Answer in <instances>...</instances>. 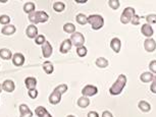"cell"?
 <instances>
[{
  "label": "cell",
  "instance_id": "cell-1",
  "mask_svg": "<svg viewBox=\"0 0 156 117\" xmlns=\"http://www.w3.org/2000/svg\"><path fill=\"white\" fill-rule=\"evenodd\" d=\"M126 84V77L125 74H119L117 80L115 81V83L110 87L109 93L113 96L119 95L122 92V90L125 89Z\"/></svg>",
  "mask_w": 156,
  "mask_h": 117
},
{
  "label": "cell",
  "instance_id": "cell-2",
  "mask_svg": "<svg viewBox=\"0 0 156 117\" xmlns=\"http://www.w3.org/2000/svg\"><path fill=\"white\" fill-rule=\"evenodd\" d=\"M49 19V15L47 14V12L43 10L40 11H34L29 14V20L32 22V25L36 26L37 23H43L46 22Z\"/></svg>",
  "mask_w": 156,
  "mask_h": 117
},
{
  "label": "cell",
  "instance_id": "cell-3",
  "mask_svg": "<svg viewBox=\"0 0 156 117\" xmlns=\"http://www.w3.org/2000/svg\"><path fill=\"white\" fill-rule=\"evenodd\" d=\"M88 23H90L93 30H100L104 26V19L100 14H91L88 16Z\"/></svg>",
  "mask_w": 156,
  "mask_h": 117
},
{
  "label": "cell",
  "instance_id": "cell-4",
  "mask_svg": "<svg viewBox=\"0 0 156 117\" xmlns=\"http://www.w3.org/2000/svg\"><path fill=\"white\" fill-rule=\"evenodd\" d=\"M135 14H136V11H135L133 7H126L122 11V15H120V22L123 23V25L131 22Z\"/></svg>",
  "mask_w": 156,
  "mask_h": 117
},
{
  "label": "cell",
  "instance_id": "cell-5",
  "mask_svg": "<svg viewBox=\"0 0 156 117\" xmlns=\"http://www.w3.org/2000/svg\"><path fill=\"white\" fill-rule=\"evenodd\" d=\"M70 42L73 46H76V48L80 46H84V43H85V37L84 35L82 33H79V32H76L73 33L72 36L69 38Z\"/></svg>",
  "mask_w": 156,
  "mask_h": 117
},
{
  "label": "cell",
  "instance_id": "cell-6",
  "mask_svg": "<svg viewBox=\"0 0 156 117\" xmlns=\"http://www.w3.org/2000/svg\"><path fill=\"white\" fill-rule=\"evenodd\" d=\"M97 93H98V88L96 86H93V84H87V86H85L83 88V90H82V96L87 97V98L93 97Z\"/></svg>",
  "mask_w": 156,
  "mask_h": 117
},
{
  "label": "cell",
  "instance_id": "cell-7",
  "mask_svg": "<svg viewBox=\"0 0 156 117\" xmlns=\"http://www.w3.org/2000/svg\"><path fill=\"white\" fill-rule=\"evenodd\" d=\"M144 49L151 53V52H154L156 49V42L155 40H153L152 38H149V39H146L144 41Z\"/></svg>",
  "mask_w": 156,
  "mask_h": 117
},
{
  "label": "cell",
  "instance_id": "cell-8",
  "mask_svg": "<svg viewBox=\"0 0 156 117\" xmlns=\"http://www.w3.org/2000/svg\"><path fill=\"white\" fill-rule=\"evenodd\" d=\"M12 63L14 66L16 67H20V66H23V63H25V56L22 54V53H14L12 55Z\"/></svg>",
  "mask_w": 156,
  "mask_h": 117
},
{
  "label": "cell",
  "instance_id": "cell-9",
  "mask_svg": "<svg viewBox=\"0 0 156 117\" xmlns=\"http://www.w3.org/2000/svg\"><path fill=\"white\" fill-rule=\"evenodd\" d=\"M19 110L20 117H33V112L27 104H20Z\"/></svg>",
  "mask_w": 156,
  "mask_h": 117
},
{
  "label": "cell",
  "instance_id": "cell-10",
  "mask_svg": "<svg viewBox=\"0 0 156 117\" xmlns=\"http://www.w3.org/2000/svg\"><path fill=\"white\" fill-rule=\"evenodd\" d=\"M52 52H53V49H52V46L48 41H46L45 43L42 45V54L44 58H49L52 55Z\"/></svg>",
  "mask_w": 156,
  "mask_h": 117
},
{
  "label": "cell",
  "instance_id": "cell-11",
  "mask_svg": "<svg viewBox=\"0 0 156 117\" xmlns=\"http://www.w3.org/2000/svg\"><path fill=\"white\" fill-rule=\"evenodd\" d=\"M26 35L30 39H35L38 36V28L35 25L31 23L30 26H28L27 30H26Z\"/></svg>",
  "mask_w": 156,
  "mask_h": 117
},
{
  "label": "cell",
  "instance_id": "cell-12",
  "mask_svg": "<svg viewBox=\"0 0 156 117\" xmlns=\"http://www.w3.org/2000/svg\"><path fill=\"white\" fill-rule=\"evenodd\" d=\"M72 47H73V44L70 42L69 39L63 40L62 43L60 44V48H59L60 53H62V54L67 53V52H69V50L72 49Z\"/></svg>",
  "mask_w": 156,
  "mask_h": 117
},
{
  "label": "cell",
  "instance_id": "cell-13",
  "mask_svg": "<svg viewBox=\"0 0 156 117\" xmlns=\"http://www.w3.org/2000/svg\"><path fill=\"white\" fill-rule=\"evenodd\" d=\"M14 89H16V84L11 80H5L2 84V90L7 93H12Z\"/></svg>",
  "mask_w": 156,
  "mask_h": 117
},
{
  "label": "cell",
  "instance_id": "cell-14",
  "mask_svg": "<svg viewBox=\"0 0 156 117\" xmlns=\"http://www.w3.org/2000/svg\"><path fill=\"white\" fill-rule=\"evenodd\" d=\"M141 32H142V34L144 36L147 37V39L151 38L153 36V34H154V31H153L152 27L150 25H148V23H144L142 26V28H141Z\"/></svg>",
  "mask_w": 156,
  "mask_h": 117
},
{
  "label": "cell",
  "instance_id": "cell-15",
  "mask_svg": "<svg viewBox=\"0 0 156 117\" xmlns=\"http://www.w3.org/2000/svg\"><path fill=\"white\" fill-rule=\"evenodd\" d=\"M110 48L112 49L114 53H119L120 49H122V42L119 38H113L110 41Z\"/></svg>",
  "mask_w": 156,
  "mask_h": 117
},
{
  "label": "cell",
  "instance_id": "cell-16",
  "mask_svg": "<svg viewBox=\"0 0 156 117\" xmlns=\"http://www.w3.org/2000/svg\"><path fill=\"white\" fill-rule=\"evenodd\" d=\"M61 101V95L57 92H52L49 96V103L52 105H57L59 104Z\"/></svg>",
  "mask_w": 156,
  "mask_h": 117
},
{
  "label": "cell",
  "instance_id": "cell-17",
  "mask_svg": "<svg viewBox=\"0 0 156 117\" xmlns=\"http://www.w3.org/2000/svg\"><path fill=\"white\" fill-rule=\"evenodd\" d=\"M35 114L38 117H52V115L50 114L45 107L43 106H38L36 109H35Z\"/></svg>",
  "mask_w": 156,
  "mask_h": 117
},
{
  "label": "cell",
  "instance_id": "cell-18",
  "mask_svg": "<svg viewBox=\"0 0 156 117\" xmlns=\"http://www.w3.org/2000/svg\"><path fill=\"white\" fill-rule=\"evenodd\" d=\"M25 84H26V88H27L29 91L36 89L37 80L33 77H26V80H25Z\"/></svg>",
  "mask_w": 156,
  "mask_h": 117
},
{
  "label": "cell",
  "instance_id": "cell-19",
  "mask_svg": "<svg viewBox=\"0 0 156 117\" xmlns=\"http://www.w3.org/2000/svg\"><path fill=\"white\" fill-rule=\"evenodd\" d=\"M16 32V29L13 25H7L3 26V28L1 29V33L5 35V36H11Z\"/></svg>",
  "mask_w": 156,
  "mask_h": 117
},
{
  "label": "cell",
  "instance_id": "cell-20",
  "mask_svg": "<svg viewBox=\"0 0 156 117\" xmlns=\"http://www.w3.org/2000/svg\"><path fill=\"white\" fill-rule=\"evenodd\" d=\"M0 58H2L3 60H9L12 58V53H11L9 49L2 48L0 49Z\"/></svg>",
  "mask_w": 156,
  "mask_h": 117
},
{
  "label": "cell",
  "instance_id": "cell-21",
  "mask_svg": "<svg viewBox=\"0 0 156 117\" xmlns=\"http://www.w3.org/2000/svg\"><path fill=\"white\" fill-rule=\"evenodd\" d=\"M153 78H154V75L151 72H143L142 74L140 75V80L141 81H143V83H150V81H153Z\"/></svg>",
  "mask_w": 156,
  "mask_h": 117
},
{
  "label": "cell",
  "instance_id": "cell-22",
  "mask_svg": "<svg viewBox=\"0 0 156 117\" xmlns=\"http://www.w3.org/2000/svg\"><path fill=\"white\" fill-rule=\"evenodd\" d=\"M138 107H139V109L144 113H148L149 111L151 110V105L146 101H140L139 104H138Z\"/></svg>",
  "mask_w": 156,
  "mask_h": 117
},
{
  "label": "cell",
  "instance_id": "cell-23",
  "mask_svg": "<svg viewBox=\"0 0 156 117\" xmlns=\"http://www.w3.org/2000/svg\"><path fill=\"white\" fill-rule=\"evenodd\" d=\"M95 64L99 67V68H105V67H107V66H108V64H109V62H108V60L106 59V58H104V57H99V58H97V59H96Z\"/></svg>",
  "mask_w": 156,
  "mask_h": 117
},
{
  "label": "cell",
  "instance_id": "cell-24",
  "mask_svg": "<svg viewBox=\"0 0 156 117\" xmlns=\"http://www.w3.org/2000/svg\"><path fill=\"white\" fill-rule=\"evenodd\" d=\"M76 103H78V106L80 108H87L90 105V100H89V98L82 96L81 98L78 99V102H76Z\"/></svg>",
  "mask_w": 156,
  "mask_h": 117
},
{
  "label": "cell",
  "instance_id": "cell-25",
  "mask_svg": "<svg viewBox=\"0 0 156 117\" xmlns=\"http://www.w3.org/2000/svg\"><path fill=\"white\" fill-rule=\"evenodd\" d=\"M42 67H43L44 71H45L47 74H51L52 72L54 71L53 64L50 62V61H45V62L42 64Z\"/></svg>",
  "mask_w": 156,
  "mask_h": 117
},
{
  "label": "cell",
  "instance_id": "cell-26",
  "mask_svg": "<svg viewBox=\"0 0 156 117\" xmlns=\"http://www.w3.org/2000/svg\"><path fill=\"white\" fill-rule=\"evenodd\" d=\"M35 8H36V5L33 2H27V3H25V5H23V11L28 14L34 12Z\"/></svg>",
  "mask_w": 156,
  "mask_h": 117
},
{
  "label": "cell",
  "instance_id": "cell-27",
  "mask_svg": "<svg viewBox=\"0 0 156 117\" xmlns=\"http://www.w3.org/2000/svg\"><path fill=\"white\" fill-rule=\"evenodd\" d=\"M76 20L79 25L81 26H85L86 23H88V16L85 15L84 13H79L78 15L76 16Z\"/></svg>",
  "mask_w": 156,
  "mask_h": 117
},
{
  "label": "cell",
  "instance_id": "cell-28",
  "mask_svg": "<svg viewBox=\"0 0 156 117\" xmlns=\"http://www.w3.org/2000/svg\"><path fill=\"white\" fill-rule=\"evenodd\" d=\"M63 31L67 34L73 35V33H76V27H75V25L72 22H66V25L63 26Z\"/></svg>",
  "mask_w": 156,
  "mask_h": 117
},
{
  "label": "cell",
  "instance_id": "cell-29",
  "mask_svg": "<svg viewBox=\"0 0 156 117\" xmlns=\"http://www.w3.org/2000/svg\"><path fill=\"white\" fill-rule=\"evenodd\" d=\"M53 9L56 11V12H62V11L66 9V4L61 1H56V2H54V4H53Z\"/></svg>",
  "mask_w": 156,
  "mask_h": 117
},
{
  "label": "cell",
  "instance_id": "cell-30",
  "mask_svg": "<svg viewBox=\"0 0 156 117\" xmlns=\"http://www.w3.org/2000/svg\"><path fill=\"white\" fill-rule=\"evenodd\" d=\"M87 53H88V50L85 46H80L76 48V54H78V56L85 57L87 55Z\"/></svg>",
  "mask_w": 156,
  "mask_h": 117
},
{
  "label": "cell",
  "instance_id": "cell-31",
  "mask_svg": "<svg viewBox=\"0 0 156 117\" xmlns=\"http://www.w3.org/2000/svg\"><path fill=\"white\" fill-rule=\"evenodd\" d=\"M53 91H54V92L59 93L60 95H62V94H64V93H66V91H67V84H59V86H57Z\"/></svg>",
  "mask_w": 156,
  "mask_h": 117
},
{
  "label": "cell",
  "instance_id": "cell-32",
  "mask_svg": "<svg viewBox=\"0 0 156 117\" xmlns=\"http://www.w3.org/2000/svg\"><path fill=\"white\" fill-rule=\"evenodd\" d=\"M10 22V17L7 15V14H2L0 15V23L3 26H7L9 25Z\"/></svg>",
  "mask_w": 156,
  "mask_h": 117
},
{
  "label": "cell",
  "instance_id": "cell-33",
  "mask_svg": "<svg viewBox=\"0 0 156 117\" xmlns=\"http://www.w3.org/2000/svg\"><path fill=\"white\" fill-rule=\"evenodd\" d=\"M108 4H109L110 8H112L114 10L119 9L120 6V2L119 0H109V1H108Z\"/></svg>",
  "mask_w": 156,
  "mask_h": 117
},
{
  "label": "cell",
  "instance_id": "cell-34",
  "mask_svg": "<svg viewBox=\"0 0 156 117\" xmlns=\"http://www.w3.org/2000/svg\"><path fill=\"white\" fill-rule=\"evenodd\" d=\"M45 42H46V38L44 35H38V36L35 38V43H36L37 45L42 46Z\"/></svg>",
  "mask_w": 156,
  "mask_h": 117
},
{
  "label": "cell",
  "instance_id": "cell-35",
  "mask_svg": "<svg viewBox=\"0 0 156 117\" xmlns=\"http://www.w3.org/2000/svg\"><path fill=\"white\" fill-rule=\"evenodd\" d=\"M146 20H147V23L151 26L152 23H156V14L154 13H151V14H148L146 16Z\"/></svg>",
  "mask_w": 156,
  "mask_h": 117
},
{
  "label": "cell",
  "instance_id": "cell-36",
  "mask_svg": "<svg viewBox=\"0 0 156 117\" xmlns=\"http://www.w3.org/2000/svg\"><path fill=\"white\" fill-rule=\"evenodd\" d=\"M149 69L151 74H156V60H152L149 64Z\"/></svg>",
  "mask_w": 156,
  "mask_h": 117
},
{
  "label": "cell",
  "instance_id": "cell-37",
  "mask_svg": "<svg viewBox=\"0 0 156 117\" xmlns=\"http://www.w3.org/2000/svg\"><path fill=\"white\" fill-rule=\"evenodd\" d=\"M28 94H29V97H30L31 99H36L38 97V91H37V89L30 90L28 92Z\"/></svg>",
  "mask_w": 156,
  "mask_h": 117
},
{
  "label": "cell",
  "instance_id": "cell-38",
  "mask_svg": "<svg viewBox=\"0 0 156 117\" xmlns=\"http://www.w3.org/2000/svg\"><path fill=\"white\" fill-rule=\"evenodd\" d=\"M131 23L134 26H138L140 23V16L137 15V14H135V15L133 16V19H132L131 20Z\"/></svg>",
  "mask_w": 156,
  "mask_h": 117
},
{
  "label": "cell",
  "instance_id": "cell-39",
  "mask_svg": "<svg viewBox=\"0 0 156 117\" xmlns=\"http://www.w3.org/2000/svg\"><path fill=\"white\" fill-rule=\"evenodd\" d=\"M150 90H151L152 93L156 94V81H152V84L150 86Z\"/></svg>",
  "mask_w": 156,
  "mask_h": 117
},
{
  "label": "cell",
  "instance_id": "cell-40",
  "mask_svg": "<svg viewBox=\"0 0 156 117\" xmlns=\"http://www.w3.org/2000/svg\"><path fill=\"white\" fill-rule=\"evenodd\" d=\"M88 117H99V114L96 112V111H90L88 113Z\"/></svg>",
  "mask_w": 156,
  "mask_h": 117
},
{
  "label": "cell",
  "instance_id": "cell-41",
  "mask_svg": "<svg viewBox=\"0 0 156 117\" xmlns=\"http://www.w3.org/2000/svg\"><path fill=\"white\" fill-rule=\"evenodd\" d=\"M102 117H113V115L109 111H104V112L102 113Z\"/></svg>",
  "mask_w": 156,
  "mask_h": 117
},
{
  "label": "cell",
  "instance_id": "cell-42",
  "mask_svg": "<svg viewBox=\"0 0 156 117\" xmlns=\"http://www.w3.org/2000/svg\"><path fill=\"white\" fill-rule=\"evenodd\" d=\"M76 2H78V3H86L87 2V0H76Z\"/></svg>",
  "mask_w": 156,
  "mask_h": 117
},
{
  "label": "cell",
  "instance_id": "cell-43",
  "mask_svg": "<svg viewBox=\"0 0 156 117\" xmlns=\"http://www.w3.org/2000/svg\"><path fill=\"white\" fill-rule=\"evenodd\" d=\"M2 91H3V90H2V84H0V93H1Z\"/></svg>",
  "mask_w": 156,
  "mask_h": 117
},
{
  "label": "cell",
  "instance_id": "cell-44",
  "mask_svg": "<svg viewBox=\"0 0 156 117\" xmlns=\"http://www.w3.org/2000/svg\"><path fill=\"white\" fill-rule=\"evenodd\" d=\"M66 117H76L75 115H67Z\"/></svg>",
  "mask_w": 156,
  "mask_h": 117
},
{
  "label": "cell",
  "instance_id": "cell-45",
  "mask_svg": "<svg viewBox=\"0 0 156 117\" xmlns=\"http://www.w3.org/2000/svg\"><path fill=\"white\" fill-rule=\"evenodd\" d=\"M153 81H156V77H155L154 78H153Z\"/></svg>",
  "mask_w": 156,
  "mask_h": 117
}]
</instances>
